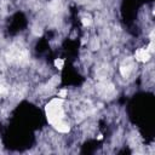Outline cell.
<instances>
[{
	"label": "cell",
	"mask_w": 155,
	"mask_h": 155,
	"mask_svg": "<svg viewBox=\"0 0 155 155\" xmlns=\"http://www.w3.org/2000/svg\"><path fill=\"white\" fill-rule=\"evenodd\" d=\"M82 23H84V25H90V24L92 23L91 17H84V18H82Z\"/></svg>",
	"instance_id": "cell-3"
},
{
	"label": "cell",
	"mask_w": 155,
	"mask_h": 155,
	"mask_svg": "<svg viewBox=\"0 0 155 155\" xmlns=\"http://www.w3.org/2000/svg\"><path fill=\"white\" fill-rule=\"evenodd\" d=\"M67 94H68V91H67V90H61V91L58 92V97H61V98L67 97Z\"/></svg>",
	"instance_id": "cell-4"
},
{
	"label": "cell",
	"mask_w": 155,
	"mask_h": 155,
	"mask_svg": "<svg viewBox=\"0 0 155 155\" xmlns=\"http://www.w3.org/2000/svg\"><path fill=\"white\" fill-rule=\"evenodd\" d=\"M63 64H64V61H63V59H61V58H58V59H56V61H54V65H56L57 68H59V69H62V68H63Z\"/></svg>",
	"instance_id": "cell-2"
},
{
	"label": "cell",
	"mask_w": 155,
	"mask_h": 155,
	"mask_svg": "<svg viewBox=\"0 0 155 155\" xmlns=\"http://www.w3.org/2000/svg\"><path fill=\"white\" fill-rule=\"evenodd\" d=\"M150 54H151V53H150L147 48H138V50L136 51V53H134V57H136V59L139 61V62H148L149 58H150Z\"/></svg>",
	"instance_id": "cell-1"
}]
</instances>
